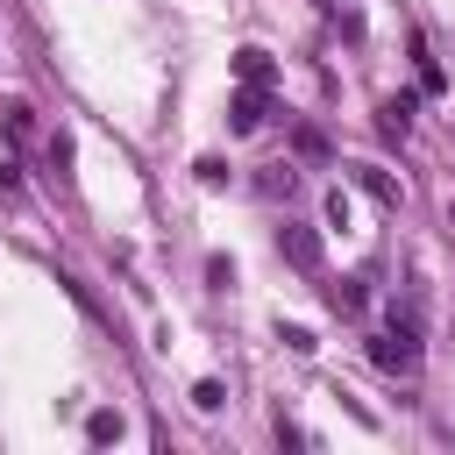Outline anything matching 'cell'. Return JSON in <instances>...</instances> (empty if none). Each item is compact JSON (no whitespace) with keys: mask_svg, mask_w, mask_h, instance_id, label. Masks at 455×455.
Instances as JSON below:
<instances>
[{"mask_svg":"<svg viewBox=\"0 0 455 455\" xmlns=\"http://www.w3.org/2000/svg\"><path fill=\"white\" fill-rule=\"evenodd\" d=\"M235 78H242V85H270V50H256V43L235 50Z\"/></svg>","mask_w":455,"mask_h":455,"instance_id":"cell-4","label":"cell"},{"mask_svg":"<svg viewBox=\"0 0 455 455\" xmlns=\"http://www.w3.org/2000/svg\"><path fill=\"white\" fill-rule=\"evenodd\" d=\"M192 171H199V185H213V192H220V185H228V164H220V156H199V164H192Z\"/></svg>","mask_w":455,"mask_h":455,"instance_id":"cell-11","label":"cell"},{"mask_svg":"<svg viewBox=\"0 0 455 455\" xmlns=\"http://www.w3.org/2000/svg\"><path fill=\"white\" fill-rule=\"evenodd\" d=\"M277 249H284V263L320 270V235H313V228H277Z\"/></svg>","mask_w":455,"mask_h":455,"instance_id":"cell-3","label":"cell"},{"mask_svg":"<svg viewBox=\"0 0 455 455\" xmlns=\"http://www.w3.org/2000/svg\"><path fill=\"white\" fill-rule=\"evenodd\" d=\"M363 185H370V199H384V206L398 199V185H391V171H377V164H363Z\"/></svg>","mask_w":455,"mask_h":455,"instance_id":"cell-10","label":"cell"},{"mask_svg":"<svg viewBox=\"0 0 455 455\" xmlns=\"http://www.w3.org/2000/svg\"><path fill=\"white\" fill-rule=\"evenodd\" d=\"M370 363H377V370L412 377V370H419V334H412V327H384V334L370 341Z\"/></svg>","mask_w":455,"mask_h":455,"instance_id":"cell-1","label":"cell"},{"mask_svg":"<svg viewBox=\"0 0 455 455\" xmlns=\"http://www.w3.org/2000/svg\"><path fill=\"white\" fill-rule=\"evenodd\" d=\"M192 405H199V412H220V405H228V384H220V377H199V384H192Z\"/></svg>","mask_w":455,"mask_h":455,"instance_id":"cell-8","label":"cell"},{"mask_svg":"<svg viewBox=\"0 0 455 455\" xmlns=\"http://www.w3.org/2000/svg\"><path fill=\"white\" fill-rule=\"evenodd\" d=\"M263 114H270V92H263V85H242V92L228 100V128H235V135L263 128Z\"/></svg>","mask_w":455,"mask_h":455,"instance_id":"cell-2","label":"cell"},{"mask_svg":"<svg viewBox=\"0 0 455 455\" xmlns=\"http://www.w3.org/2000/svg\"><path fill=\"white\" fill-rule=\"evenodd\" d=\"M377 128H384V135H405V128H412V100H405V92H398V100H384Z\"/></svg>","mask_w":455,"mask_h":455,"instance_id":"cell-5","label":"cell"},{"mask_svg":"<svg viewBox=\"0 0 455 455\" xmlns=\"http://www.w3.org/2000/svg\"><path fill=\"white\" fill-rule=\"evenodd\" d=\"M284 348H291V355H313L320 341H313V327H284Z\"/></svg>","mask_w":455,"mask_h":455,"instance_id":"cell-12","label":"cell"},{"mask_svg":"<svg viewBox=\"0 0 455 455\" xmlns=\"http://www.w3.org/2000/svg\"><path fill=\"white\" fill-rule=\"evenodd\" d=\"M256 192H270V199H277V192H299V171H291V164H270V171L256 178Z\"/></svg>","mask_w":455,"mask_h":455,"instance_id":"cell-6","label":"cell"},{"mask_svg":"<svg viewBox=\"0 0 455 455\" xmlns=\"http://www.w3.org/2000/svg\"><path fill=\"white\" fill-rule=\"evenodd\" d=\"M448 228H455V213H448Z\"/></svg>","mask_w":455,"mask_h":455,"instance_id":"cell-13","label":"cell"},{"mask_svg":"<svg viewBox=\"0 0 455 455\" xmlns=\"http://www.w3.org/2000/svg\"><path fill=\"white\" fill-rule=\"evenodd\" d=\"M327 306H334V313H363V284H355V277L327 284Z\"/></svg>","mask_w":455,"mask_h":455,"instance_id":"cell-7","label":"cell"},{"mask_svg":"<svg viewBox=\"0 0 455 455\" xmlns=\"http://www.w3.org/2000/svg\"><path fill=\"white\" fill-rule=\"evenodd\" d=\"M85 441H92V448L121 441V412H92V419H85Z\"/></svg>","mask_w":455,"mask_h":455,"instance_id":"cell-9","label":"cell"}]
</instances>
